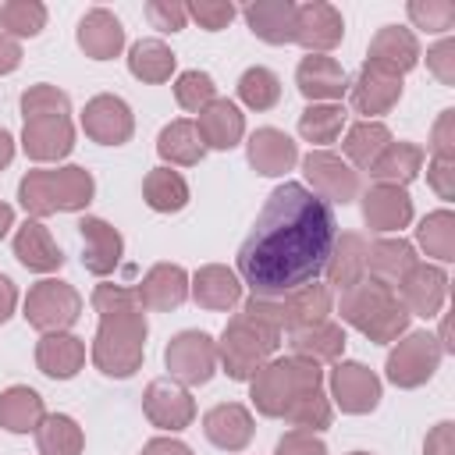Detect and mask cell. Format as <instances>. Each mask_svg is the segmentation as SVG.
<instances>
[{
    "label": "cell",
    "instance_id": "6da1fadb",
    "mask_svg": "<svg viewBox=\"0 0 455 455\" xmlns=\"http://www.w3.org/2000/svg\"><path fill=\"white\" fill-rule=\"evenodd\" d=\"M334 210L299 181L277 185L238 249V281L259 299H281L323 274L334 245Z\"/></svg>",
    "mask_w": 455,
    "mask_h": 455
},
{
    "label": "cell",
    "instance_id": "7a4b0ae2",
    "mask_svg": "<svg viewBox=\"0 0 455 455\" xmlns=\"http://www.w3.org/2000/svg\"><path fill=\"white\" fill-rule=\"evenodd\" d=\"M92 309L100 313V327L92 338V363L103 377H132L146 355V313L135 288L100 284L92 291Z\"/></svg>",
    "mask_w": 455,
    "mask_h": 455
},
{
    "label": "cell",
    "instance_id": "3957f363",
    "mask_svg": "<svg viewBox=\"0 0 455 455\" xmlns=\"http://www.w3.org/2000/svg\"><path fill=\"white\" fill-rule=\"evenodd\" d=\"M338 313H341V320L348 327L363 331L377 345L398 341L409 331V309L402 306L398 291L380 284V281H373V277H363L355 288L341 291Z\"/></svg>",
    "mask_w": 455,
    "mask_h": 455
},
{
    "label": "cell",
    "instance_id": "277c9868",
    "mask_svg": "<svg viewBox=\"0 0 455 455\" xmlns=\"http://www.w3.org/2000/svg\"><path fill=\"white\" fill-rule=\"evenodd\" d=\"M316 387H323V370L302 355H288V359H270L267 366L256 370L249 398L263 416L284 419L291 405Z\"/></svg>",
    "mask_w": 455,
    "mask_h": 455
},
{
    "label": "cell",
    "instance_id": "5b68a950",
    "mask_svg": "<svg viewBox=\"0 0 455 455\" xmlns=\"http://www.w3.org/2000/svg\"><path fill=\"white\" fill-rule=\"evenodd\" d=\"M96 181L85 167H53V171H28L18 185V199L32 217L71 213L92 203Z\"/></svg>",
    "mask_w": 455,
    "mask_h": 455
},
{
    "label": "cell",
    "instance_id": "8992f818",
    "mask_svg": "<svg viewBox=\"0 0 455 455\" xmlns=\"http://www.w3.org/2000/svg\"><path fill=\"white\" fill-rule=\"evenodd\" d=\"M281 345V331L249 316L245 309L238 316L228 320L224 334H220V345H217V359L224 363V373L235 377V380H252L259 366L270 363V355L277 352Z\"/></svg>",
    "mask_w": 455,
    "mask_h": 455
},
{
    "label": "cell",
    "instance_id": "52a82bcc",
    "mask_svg": "<svg viewBox=\"0 0 455 455\" xmlns=\"http://www.w3.org/2000/svg\"><path fill=\"white\" fill-rule=\"evenodd\" d=\"M242 309L249 316L277 327V331H291L295 334L302 327H313V323L327 320V313H331V288L309 281V284H302V288H295V291H288L281 299H259V295H252Z\"/></svg>",
    "mask_w": 455,
    "mask_h": 455
},
{
    "label": "cell",
    "instance_id": "ba28073f",
    "mask_svg": "<svg viewBox=\"0 0 455 455\" xmlns=\"http://www.w3.org/2000/svg\"><path fill=\"white\" fill-rule=\"evenodd\" d=\"M78 316H82V295L68 281L46 277V281L32 284L25 295V320L43 334L68 331Z\"/></svg>",
    "mask_w": 455,
    "mask_h": 455
},
{
    "label": "cell",
    "instance_id": "9c48e42d",
    "mask_svg": "<svg viewBox=\"0 0 455 455\" xmlns=\"http://www.w3.org/2000/svg\"><path fill=\"white\" fill-rule=\"evenodd\" d=\"M164 363L171 380H178L181 387H199L217 373V341L206 331H181L164 348Z\"/></svg>",
    "mask_w": 455,
    "mask_h": 455
},
{
    "label": "cell",
    "instance_id": "30bf717a",
    "mask_svg": "<svg viewBox=\"0 0 455 455\" xmlns=\"http://www.w3.org/2000/svg\"><path fill=\"white\" fill-rule=\"evenodd\" d=\"M441 355L444 352L434 334L427 331L402 334V341H395V348L387 352V380L395 387H419L437 373Z\"/></svg>",
    "mask_w": 455,
    "mask_h": 455
},
{
    "label": "cell",
    "instance_id": "8fae6325",
    "mask_svg": "<svg viewBox=\"0 0 455 455\" xmlns=\"http://www.w3.org/2000/svg\"><path fill=\"white\" fill-rule=\"evenodd\" d=\"M302 171L306 181L313 185V192L323 203H352L359 196V171H352L341 156L327 153V149H309L302 156Z\"/></svg>",
    "mask_w": 455,
    "mask_h": 455
},
{
    "label": "cell",
    "instance_id": "7c38bea8",
    "mask_svg": "<svg viewBox=\"0 0 455 455\" xmlns=\"http://www.w3.org/2000/svg\"><path fill=\"white\" fill-rule=\"evenodd\" d=\"M348 100H352L355 114H366V121L377 117V114H387L402 100V75L384 68V64L366 60L359 68L355 82L348 85Z\"/></svg>",
    "mask_w": 455,
    "mask_h": 455
},
{
    "label": "cell",
    "instance_id": "4fadbf2b",
    "mask_svg": "<svg viewBox=\"0 0 455 455\" xmlns=\"http://www.w3.org/2000/svg\"><path fill=\"white\" fill-rule=\"evenodd\" d=\"M82 128L92 142L100 146H124L135 132V117H132V107L114 96V92H100L85 103L82 110Z\"/></svg>",
    "mask_w": 455,
    "mask_h": 455
},
{
    "label": "cell",
    "instance_id": "5bb4252c",
    "mask_svg": "<svg viewBox=\"0 0 455 455\" xmlns=\"http://www.w3.org/2000/svg\"><path fill=\"white\" fill-rule=\"evenodd\" d=\"M142 409H146V419L160 430H185L192 419H196V402L188 395V387H181L178 380H149L146 395H142Z\"/></svg>",
    "mask_w": 455,
    "mask_h": 455
},
{
    "label": "cell",
    "instance_id": "9a60e30c",
    "mask_svg": "<svg viewBox=\"0 0 455 455\" xmlns=\"http://www.w3.org/2000/svg\"><path fill=\"white\" fill-rule=\"evenodd\" d=\"M331 398L338 402L341 412H352V416L373 412L380 402V380L363 363H338L331 370Z\"/></svg>",
    "mask_w": 455,
    "mask_h": 455
},
{
    "label": "cell",
    "instance_id": "2e32d148",
    "mask_svg": "<svg viewBox=\"0 0 455 455\" xmlns=\"http://www.w3.org/2000/svg\"><path fill=\"white\" fill-rule=\"evenodd\" d=\"M341 36H345V18L338 7H331L323 0L295 7V43L306 46L309 53L334 50L341 43Z\"/></svg>",
    "mask_w": 455,
    "mask_h": 455
},
{
    "label": "cell",
    "instance_id": "e0dca14e",
    "mask_svg": "<svg viewBox=\"0 0 455 455\" xmlns=\"http://www.w3.org/2000/svg\"><path fill=\"white\" fill-rule=\"evenodd\" d=\"M395 291H402V306L409 309V316L416 313V316L430 320L441 313V306L448 299V274L434 263H416Z\"/></svg>",
    "mask_w": 455,
    "mask_h": 455
},
{
    "label": "cell",
    "instance_id": "ac0fdd59",
    "mask_svg": "<svg viewBox=\"0 0 455 455\" xmlns=\"http://www.w3.org/2000/svg\"><path fill=\"white\" fill-rule=\"evenodd\" d=\"M78 235H82V267L96 277H107L117 270L121 256H124V238L117 228H110L107 220L100 217H82L78 224Z\"/></svg>",
    "mask_w": 455,
    "mask_h": 455
},
{
    "label": "cell",
    "instance_id": "d6986e66",
    "mask_svg": "<svg viewBox=\"0 0 455 455\" xmlns=\"http://www.w3.org/2000/svg\"><path fill=\"white\" fill-rule=\"evenodd\" d=\"M75 146L71 117H28L21 132V149L28 160H64Z\"/></svg>",
    "mask_w": 455,
    "mask_h": 455
},
{
    "label": "cell",
    "instance_id": "ffe728a7",
    "mask_svg": "<svg viewBox=\"0 0 455 455\" xmlns=\"http://www.w3.org/2000/svg\"><path fill=\"white\" fill-rule=\"evenodd\" d=\"M142 309L153 313H171L188 299V274L178 263H156L146 270V277L135 288Z\"/></svg>",
    "mask_w": 455,
    "mask_h": 455
},
{
    "label": "cell",
    "instance_id": "44dd1931",
    "mask_svg": "<svg viewBox=\"0 0 455 455\" xmlns=\"http://www.w3.org/2000/svg\"><path fill=\"white\" fill-rule=\"evenodd\" d=\"M295 85L306 100H341L348 92V82H345V71L334 57L327 53H309L299 60L295 68Z\"/></svg>",
    "mask_w": 455,
    "mask_h": 455
},
{
    "label": "cell",
    "instance_id": "7402d4cb",
    "mask_svg": "<svg viewBox=\"0 0 455 455\" xmlns=\"http://www.w3.org/2000/svg\"><path fill=\"white\" fill-rule=\"evenodd\" d=\"M363 220L373 228V231H402L409 220H412V199L405 188L398 185H373L366 196H363Z\"/></svg>",
    "mask_w": 455,
    "mask_h": 455
},
{
    "label": "cell",
    "instance_id": "603a6c76",
    "mask_svg": "<svg viewBox=\"0 0 455 455\" xmlns=\"http://www.w3.org/2000/svg\"><path fill=\"white\" fill-rule=\"evenodd\" d=\"M416 263V245L405 238H377L373 245H366V277L387 288H398Z\"/></svg>",
    "mask_w": 455,
    "mask_h": 455
},
{
    "label": "cell",
    "instance_id": "cb8c5ba5",
    "mask_svg": "<svg viewBox=\"0 0 455 455\" xmlns=\"http://www.w3.org/2000/svg\"><path fill=\"white\" fill-rule=\"evenodd\" d=\"M85 363V341L75 338L71 331H53L43 334L36 345V366L53 377V380H71Z\"/></svg>",
    "mask_w": 455,
    "mask_h": 455
},
{
    "label": "cell",
    "instance_id": "d4e9b609",
    "mask_svg": "<svg viewBox=\"0 0 455 455\" xmlns=\"http://www.w3.org/2000/svg\"><path fill=\"white\" fill-rule=\"evenodd\" d=\"M203 434L224 451H242L252 441V412L238 402H220L203 416Z\"/></svg>",
    "mask_w": 455,
    "mask_h": 455
},
{
    "label": "cell",
    "instance_id": "484cf974",
    "mask_svg": "<svg viewBox=\"0 0 455 455\" xmlns=\"http://www.w3.org/2000/svg\"><path fill=\"white\" fill-rule=\"evenodd\" d=\"M78 46L85 50V57L92 60H110L124 50V28L117 21V14H110L107 7H92L85 11V18L78 21Z\"/></svg>",
    "mask_w": 455,
    "mask_h": 455
},
{
    "label": "cell",
    "instance_id": "4316f807",
    "mask_svg": "<svg viewBox=\"0 0 455 455\" xmlns=\"http://www.w3.org/2000/svg\"><path fill=\"white\" fill-rule=\"evenodd\" d=\"M295 160H299V146L281 128H256L249 135V164L256 174L277 178V174L291 171Z\"/></svg>",
    "mask_w": 455,
    "mask_h": 455
},
{
    "label": "cell",
    "instance_id": "83f0119b",
    "mask_svg": "<svg viewBox=\"0 0 455 455\" xmlns=\"http://www.w3.org/2000/svg\"><path fill=\"white\" fill-rule=\"evenodd\" d=\"M196 128H199V139L206 149H231L245 135V117L231 100H213L199 110Z\"/></svg>",
    "mask_w": 455,
    "mask_h": 455
},
{
    "label": "cell",
    "instance_id": "f1b7e54d",
    "mask_svg": "<svg viewBox=\"0 0 455 455\" xmlns=\"http://www.w3.org/2000/svg\"><path fill=\"white\" fill-rule=\"evenodd\" d=\"M327 288L348 291L366 277V238L355 231H345L341 238H334L331 256H327Z\"/></svg>",
    "mask_w": 455,
    "mask_h": 455
},
{
    "label": "cell",
    "instance_id": "f546056e",
    "mask_svg": "<svg viewBox=\"0 0 455 455\" xmlns=\"http://www.w3.org/2000/svg\"><path fill=\"white\" fill-rule=\"evenodd\" d=\"M188 295L203 306V309H231L242 299V281L235 270L220 267V263H206L196 270V277L188 281Z\"/></svg>",
    "mask_w": 455,
    "mask_h": 455
},
{
    "label": "cell",
    "instance_id": "4dcf8cb0",
    "mask_svg": "<svg viewBox=\"0 0 455 455\" xmlns=\"http://www.w3.org/2000/svg\"><path fill=\"white\" fill-rule=\"evenodd\" d=\"M14 256L21 259V267L36 270V274H50L64 263V252L60 245L53 242L50 228L43 220H25L14 235Z\"/></svg>",
    "mask_w": 455,
    "mask_h": 455
},
{
    "label": "cell",
    "instance_id": "1f68e13d",
    "mask_svg": "<svg viewBox=\"0 0 455 455\" xmlns=\"http://www.w3.org/2000/svg\"><path fill=\"white\" fill-rule=\"evenodd\" d=\"M245 21L252 36H259L263 43H274V46L295 43V4L291 0H256L245 7Z\"/></svg>",
    "mask_w": 455,
    "mask_h": 455
},
{
    "label": "cell",
    "instance_id": "d6a6232c",
    "mask_svg": "<svg viewBox=\"0 0 455 455\" xmlns=\"http://www.w3.org/2000/svg\"><path fill=\"white\" fill-rule=\"evenodd\" d=\"M370 60H373V64H384V68H391V71H398V75H405V71H412V68L419 64V43H416V36H412L409 28H402V25H384V28L370 39Z\"/></svg>",
    "mask_w": 455,
    "mask_h": 455
},
{
    "label": "cell",
    "instance_id": "836d02e7",
    "mask_svg": "<svg viewBox=\"0 0 455 455\" xmlns=\"http://www.w3.org/2000/svg\"><path fill=\"white\" fill-rule=\"evenodd\" d=\"M423 149L416 142H387V149L373 160L370 174L377 178V185H398L405 188L419 171H423Z\"/></svg>",
    "mask_w": 455,
    "mask_h": 455
},
{
    "label": "cell",
    "instance_id": "e575fe53",
    "mask_svg": "<svg viewBox=\"0 0 455 455\" xmlns=\"http://www.w3.org/2000/svg\"><path fill=\"white\" fill-rule=\"evenodd\" d=\"M291 352L309 359V363H316V366L320 363H334L345 352V331H341V323L320 320V323L302 327V331L291 334Z\"/></svg>",
    "mask_w": 455,
    "mask_h": 455
},
{
    "label": "cell",
    "instance_id": "d590c367",
    "mask_svg": "<svg viewBox=\"0 0 455 455\" xmlns=\"http://www.w3.org/2000/svg\"><path fill=\"white\" fill-rule=\"evenodd\" d=\"M46 419V409H43V398L25 387V384H14L0 395V427L11 430V434H28L36 430L39 423Z\"/></svg>",
    "mask_w": 455,
    "mask_h": 455
},
{
    "label": "cell",
    "instance_id": "8d00e7d4",
    "mask_svg": "<svg viewBox=\"0 0 455 455\" xmlns=\"http://www.w3.org/2000/svg\"><path fill=\"white\" fill-rule=\"evenodd\" d=\"M156 153L174 167H196L206 153L196 121H171L156 139Z\"/></svg>",
    "mask_w": 455,
    "mask_h": 455
},
{
    "label": "cell",
    "instance_id": "74e56055",
    "mask_svg": "<svg viewBox=\"0 0 455 455\" xmlns=\"http://www.w3.org/2000/svg\"><path fill=\"white\" fill-rule=\"evenodd\" d=\"M142 196H146V206L156 210V213H178L185 210L188 203V185L178 171L171 167H153L142 181Z\"/></svg>",
    "mask_w": 455,
    "mask_h": 455
},
{
    "label": "cell",
    "instance_id": "f35d334b",
    "mask_svg": "<svg viewBox=\"0 0 455 455\" xmlns=\"http://www.w3.org/2000/svg\"><path fill=\"white\" fill-rule=\"evenodd\" d=\"M387 142H391L387 124H380V121H359V124H352V128H348V135H345L341 149H345V156H348L359 171H370V167H373V160L387 149Z\"/></svg>",
    "mask_w": 455,
    "mask_h": 455
},
{
    "label": "cell",
    "instance_id": "ab89813d",
    "mask_svg": "<svg viewBox=\"0 0 455 455\" xmlns=\"http://www.w3.org/2000/svg\"><path fill=\"white\" fill-rule=\"evenodd\" d=\"M128 71L139 78V82H167L171 71H174V53L167 43L160 39H139L132 50H128Z\"/></svg>",
    "mask_w": 455,
    "mask_h": 455
},
{
    "label": "cell",
    "instance_id": "60d3db41",
    "mask_svg": "<svg viewBox=\"0 0 455 455\" xmlns=\"http://www.w3.org/2000/svg\"><path fill=\"white\" fill-rule=\"evenodd\" d=\"M36 444L43 455H82L85 434L71 416L53 412L36 427Z\"/></svg>",
    "mask_w": 455,
    "mask_h": 455
},
{
    "label": "cell",
    "instance_id": "b9f144b4",
    "mask_svg": "<svg viewBox=\"0 0 455 455\" xmlns=\"http://www.w3.org/2000/svg\"><path fill=\"white\" fill-rule=\"evenodd\" d=\"M416 242L427 256H434L441 263H451L455 259V213L451 210L427 213L416 228Z\"/></svg>",
    "mask_w": 455,
    "mask_h": 455
},
{
    "label": "cell",
    "instance_id": "7bdbcfd3",
    "mask_svg": "<svg viewBox=\"0 0 455 455\" xmlns=\"http://www.w3.org/2000/svg\"><path fill=\"white\" fill-rule=\"evenodd\" d=\"M345 128V110L338 103H309L302 114H299V135L306 142H316V146H327L341 135Z\"/></svg>",
    "mask_w": 455,
    "mask_h": 455
},
{
    "label": "cell",
    "instance_id": "ee69618b",
    "mask_svg": "<svg viewBox=\"0 0 455 455\" xmlns=\"http://www.w3.org/2000/svg\"><path fill=\"white\" fill-rule=\"evenodd\" d=\"M238 96L252 110H270L281 100V78L270 68H259V64L245 68L242 78H238Z\"/></svg>",
    "mask_w": 455,
    "mask_h": 455
},
{
    "label": "cell",
    "instance_id": "f6af8a7d",
    "mask_svg": "<svg viewBox=\"0 0 455 455\" xmlns=\"http://www.w3.org/2000/svg\"><path fill=\"white\" fill-rule=\"evenodd\" d=\"M46 25V7L39 0H7L0 4V28L4 36H39Z\"/></svg>",
    "mask_w": 455,
    "mask_h": 455
},
{
    "label": "cell",
    "instance_id": "bcb514c9",
    "mask_svg": "<svg viewBox=\"0 0 455 455\" xmlns=\"http://www.w3.org/2000/svg\"><path fill=\"white\" fill-rule=\"evenodd\" d=\"M21 114H25V121L28 117H68L71 114V100L57 85L39 82V85H28L21 92Z\"/></svg>",
    "mask_w": 455,
    "mask_h": 455
},
{
    "label": "cell",
    "instance_id": "7dc6e473",
    "mask_svg": "<svg viewBox=\"0 0 455 455\" xmlns=\"http://www.w3.org/2000/svg\"><path fill=\"white\" fill-rule=\"evenodd\" d=\"M284 419H288L295 430H306V434L331 427V402H327L323 387H316V391H309L306 398H299Z\"/></svg>",
    "mask_w": 455,
    "mask_h": 455
},
{
    "label": "cell",
    "instance_id": "c3c4849f",
    "mask_svg": "<svg viewBox=\"0 0 455 455\" xmlns=\"http://www.w3.org/2000/svg\"><path fill=\"white\" fill-rule=\"evenodd\" d=\"M174 96H178V103L185 110L199 114L206 103L217 100V85H213V78L206 71H181L178 82H174Z\"/></svg>",
    "mask_w": 455,
    "mask_h": 455
},
{
    "label": "cell",
    "instance_id": "681fc988",
    "mask_svg": "<svg viewBox=\"0 0 455 455\" xmlns=\"http://www.w3.org/2000/svg\"><path fill=\"white\" fill-rule=\"evenodd\" d=\"M409 18H412L416 28L448 32L455 25V4L451 0H412L409 4Z\"/></svg>",
    "mask_w": 455,
    "mask_h": 455
},
{
    "label": "cell",
    "instance_id": "f907efd6",
    "mask_svg": "<svg viewBox=\"0 0 455 455\" xmlns=\"http://www.w3.org/2000/svg\"><path fill=\"white\" fill-rule=\"evenodd\" d=\"M185 11H188V18H196L199 28H206V32H220V28H228L231 18H235V4H228V0H196V4H185Z\"/></svg>",
    "mask_w": 455,
    "mask_h": 455
},
{
    "label": "cell",
    "instance_id": "816d5d0a",
    "mask_svg": "<svg viewBox=\"0 0 455 455\" xmlns=\"http://www.w3.org/2000/svg\"><path fill=\"white\" fill-rule=\"evenodd\" d=\"M146 18H149V25L160 28V32H181L185 21H188V11H185V4H178V0H149V4H146Z\"/></svg>",
    "mask_w": 455,
    "mask_h": 455
},
{
    "label": "cell",
    "instance_id": "f5cc1de1",
    "mask_svg": "<svg viewBox=\"0 0 455 455\" xmlns=\"http://www.w3.org/2000/svg\"><path fill=\"white\" fill-rule=\"evenodd\" d=\"M427 68L441 85H455V39H441L434 50H427Z\"/></svg>",
    "mask_w": 455,
    "mask_h": 455
},
{
    "label": "cell",
    "instance_id": "db71d44e",
    "mask_svg": "<svg viewBox=\"0 0 455 455\" xmlns=\"http://www.w3.org/2000/svg\"><path fill=\"white\" fill-rule=\"evenodd\" d=\"M430 149L441 160H455V110H441V117L430 132Z\"/></svg>",
    "mask_w": 455,
    "mask_h": 455
},
{
    "label": "cell",
    "instance_id": "11a10c76",
    "mask_svg": "<svg viewBox=\"0 0 455 455\" xmlns=\"http://www.w3.org/2000/svg\"><path fill=\"white\" fill-rule=\"evenodd\" d=\"M277 455H327V444L306 430H288L277 441Z\"/></svg>",
    "mask_w": 455,
    "mask_h": 455
},
{
    "label": "cell",
    "instance_id": "9f6ffc18",
    "mask_svg": "<svg viewBox=\"0 0 455 455\" xmlns=\"http://www.w3.org/2000/svg\"><path fill=\"white\" fill-rule=\"evenodd\" d=\"M427 181L441 199H455V160H441L434 156L427 167Z\"/></svg>",
    "mask_w": 455,
    "mask_h": 455
},
{
    "label": "cell",
    "instance_id": "6f0895ef",
    "mask_svg": "<svg viewBox=\"0 0 455 455\" xmlns=\"http://www.w3.org/2000/svg\"><path fill=\"white\" fill-rule=\"evenodd\" d=\"M423 455H455V423H451V419L437 423V427L427 434Z\"/></svg>",
    "mask_w": 455,
    "mask_h": 455
},
{
    "label": "cell",
    "instance_id": "680465c9",
    "mask_svg": "<svg viewBox=\"0 0 455 455\" xmlns=\"http://www.w3.org/2000/svg\"><path fill=\"white\" fill-rule=\"evenodd\" d=\"M142 455H192V448L174 437H153L142 444Z\"/></svg>",
    "mask_w": 455,
    "mask_h": 455
},
{
    "label": "cell",
    "instance_id": "91938a15",
    "mask_svg": "<svg viewBox=\"0 0 455 455\" xmlns=\"http://www.w3.org/2000/svg\"><path fill=\"white\" fill-rule=\"evenodd\" d=\"M18 64H21V46H18V39H11V36L0 32V75H11Z\"/></svg>",
    "mask_w": 455,
    "mask_h": 455
},
{
    "label": "cell",
    "instance_id": "94428289",
    "mask_svg": "<svg viewBox=\"0 0 455 455\" xmlns=\"http://www.w3.org/2000/svg\"><path fill=\"white\" fill-rule=\"evenodd\" d=\"M14 306H18V288H14V281L7 274H0V323L14 313Z\"/></svg>",
    "mask_w": 455,
    "mask_h": 455
},
{
    "label": "cell",
    "instance_id": "6125c7cd",
    "mask_svg": "<svg viewBox=\"0 0 455 455\" xmlns=\"http://www.w3.org/2000/svg\"><path fill=\"white\" fill-rule=\"evenodd\" d=\"M11 160H14V139H11L7 128H0V171H4Z\"/></svg>",
    "mask_w": 455,
    "mask_h": 455
},
{
    "label": "cell",
    "instance_id": "be15d7a7",
    "mask_svg": "<svg viewBox=\"0 0 455 455\" xmlns=\"http://www.w3.org/2000/svg\"><path fill=\"white\" fill-rule=\"evenodd\" d=\"M11 228H14V210H11V206L0 199V238H4Z\"/></svg>",
    "mask_w": 455,
    "mask_h": 455
},
{
    "label": "cell",
    "instance_id": "e7e4bbea",
    "mask_svg": "<svg viewBox=\"0 0 455 455\" xmlns=\"http://www.w3.org/2000/svg\"><path fill=\"white\" fill-rule=\"evenodd\" d=\"M348 455H370V451H348Z\"/></svg>",
    "mask_w": 455,
    "mask_h": 455
}]
</instances>
